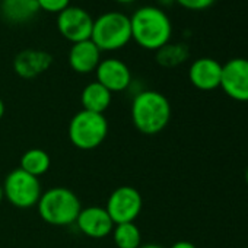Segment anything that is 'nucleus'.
Segmentation results:
<instances>
[{
  "label": "nucleus",
  "instance_id": "1",
  "mask_svg": "<svg viewBox=\"0 0 248 248\" xmlns=\"http://www.w3.org/2000/svg\"><path fill=\"white\" fill-rule=\"evenodd\" d=\"M130 114L136 130L154 136L164 132L170 124L171 104L164 93L148 89L133 98Z\"/></svg>",
  "mask_w": 248,
  "mask_h": 248
},
{
  "label": "nucleus",
  "instance_id": "2",
  "mask_svg": "<svg viewBox=\"0 0 248 248\" xmlns=\"http://www.w3.org/2000/svg\"><path fill=\"white\" fill-rule=\"evenodd\" d=\"M132 40L145 50L156 51L170 43L172 25L168 15L156 6H143L130 18Z\"/></svg>",
  "mask_w": 248,
  "mask_h": 248
},
{
  "label": "nucleus",
  "instance_id": "3",
  "mask_svg": "<svg viewBox=\"0 0 248 248\" xmlns=\"http://www.w3.org/2000/svg\"><path fill=\"white\" fill-rule=\"evenodd\" d=\"M40 217L51 226H69L76 222L82 204L79 197L67 187H51L37 203Z\"/></svg>",
  "mask_w": 248,
  "mask_h": 248
},
{
  "label": "nucleus",
  "instance_id": "4",
  "mask_svg": "<svg viewBox=\"0 0 248 248\" xmlns=\"http://www.w3.org/2000/svg\"><path fill=\"white\" fill-rule=\"evenodd\" d=\"M92 43L101 51H115L132 40L130 18L121 12H107L93 19Z\"/></svg>",
  "mask_w": 248,
  "mask_h": 248
},
{
  "label": "nucleus",
  "instance_id": "5",
  "mask_svg": "<svg viewBox=\"0 0 248 248\" xmlns=\"http://www.w3.org/2000/svg\"><path fill=\"white\" fill-rule=\"evenodd\" d=\"M69 139L80 151H92L104 143L108 135V121L104 114L80 109L69 123Z\"/></svg>",
  "mask_w": 248,
  "mask_h": 248
},
{
  "label": "nucleus",
  "instance_id": "6",
  "mask_svg": "<svg viewBox=\"0 0 248 248\" xmlns=\"http://www.w3.org/2000/svg\"><path fill=\"white\" fill-rule=\"evenodd\" d=\"M2 188L3 197L18 209H31L37 206L43 194L40 180L21 168L8 174Z\"/></svg>",
  "mask_w": 248,
  "mask_h": 248
},
{
  "label": "nucleus",
  "instance_id": "7",
  "mask_svg": "<svg viewBox=\"0 0 248 248\" xmlns=\"http://www.w3.org/2000/svg\"><path fill=\"white\" fill-rule=\"evenodd\" d=\"M143 207V199L138 188L130 186L117 187L107 200V212L111 216L112 222L127 223L135 222L140 215Z\"/></svg>",
  "mask_w": 248,
  "mask_h": 248
},
{
  "label": "nucleus",
  "instance_id": "8",
  "mask_svg": "<svg viewBox=\"0 0 248 248\" xmlns=\"http://www.w3.org/2000/svg\"><path fill=\"white\" fill-rule=\"evenodd\" d=\"M222 91L233 101L248 102V59H231L222 64Z\"/></svg>",
  "mask_w": 248,
  "mask_h": 248
},
{
  "label": "nucleus",
  "instance_id": "9",
  "mask_svg": "<svg viewBox=\"0 0 248 248\" xmlns=\"http://www.w3.org/2000/svg\"><path fill=\"white\" fill-rule=\"evenodd\" d=\"M93 27L92 16L79 6H69L59 14L57 30L70 43H80L91 40Z\"/></svg>",
  "mask_w": 248,
  "mask_h": 248
},
{
  "label": "nucleus",
  "instance_id": "10",
  "mask_svg": "<svg viewBox=\"0 0 248 248\" xmlns=\"http://www.w3.org/2000/svg\"><path fill=\"white\" fill-rule=\"evenodd\" d=\"M75 225L85 236L92 239H102L111 235L115 223L112 222L105 207L88 206V207H82V210L76 217Z\"/></svg>",
  "mask_w": 248,
  "mask_h": 248
},
{
  "label": "nucleus",
  "instance_id": "11",
  "mask_svg": "<svg viewBox=\"0 0 248 248\" xmlns=\"http://www.w3.org/2000/svg\"><path fill=\"white\" fill-rule=\"evenodd\" d=\"M96 82L112 92H123L130 86L132 72L129 66L118 59L101 60L96 70Z\"/></svg>",
  "mask_w": 248,
  "mask_h": 248
},
{
  "label": "nucleus",
  "instance_id": "12",
  "mask_svg": "<svg viewBox=\"0 0 248 248\" xmlns=\"http://www.w3.org/2000/svg\"><path fill=\"white\" fill-rule=\"evenodd\" d=\"M222 64L212 57H200L194 60L188 69L191 85L200 91H215L220 88Z\"/></svg>",
  "mask_w": 248,
  "mask_h": 248
},
{
  "label": "nucleus",
  "instance_id": "13",
  "mask_svg": "<svg viewBox=\"0 0 248 248\" xmlns=\"http://www.w3.org/2000/svg\"><path fill=\"white\" fill-rule=\"evenodd\" d=\"M53 56L44 50L27 48L19 51L14 59V70L24 79H34L50 69Z\"/></svg>",
  "mask_w": 248,
  "mask_h": 248
},
{
  "label": "nucleus",
  "instance_id": "14",
  "mask_svg": "<svg viewBox=\"0 0 248 248\" xmlns=\"http://www.w3.org/2000/svg\"><path fill=\"white\" fill-rule=\"evenodd\" d=\"M101 63V50L92 43V40H85L75 43L69 51L70 67L80 75H88L95 72Z\"/></svg>",
  "mask_w": 248,
  "mask_h": 248
},
{
  "label": "nucleus",
  "instance_id": "15",
  "mask_svg": "<svg viewBox=\"0 0 248 248\" xmlns=\"http://www.w3.org/2000/svg\"><path fill=\"white\" fill-rule=\"evenodd\" d=\"M40 12L37 0H0V15L14 25L32 21Z\"/></svg>",
  "mask_w": 248,
  "mask_h": 248
},
{
  "label": "nucleus",
  "instance_id": "16",
  "mask_svg": "<svg viewBox=\"0 0 248 248\" xmlns=\"http://www.w3.org/2000/svg\"><path fill=\"white\" fill-rule=\"evenodd\" d=\"M112 93L104 88L99 82H91L88 83L82 93H80V102H82V109L104 114L108 107L111 105Z\"/></svg>",
  "mask_w": 248,
  "mask_h": 248
},
{
  "label": "nucleus",
  "instance_id": "17",
  "mask_svg": "<svg viewBox=\"0 0 248 248\" xmlns=\"http://www.w3.org/2000/svg\"><path fill=\"white\" fill-rule=\"evenodd\" d=\"M50 165H51L50 155L40 148L28 149L27 152H24L19 161V168L37 178L44 175L50 170Z\"/></svg>",
  "mask_w": 248,
  "mask_h": 248
},
{
  "label": "nucleus",
  "instance_id": "18",
  "mask_svg": "<svg viewBox=\"0 0 248 248\" xmlns=\"http://www.w3.org/2000/svg\"><path fill=\"white\" fill-rule=\"evenodd\" d=\"M111 235L117 248H139L142 245V232L135 222L114 225Z\"/></svg>",
  "mask_w": 248,
  "mask_h": 248
},
{
  "label": "nucleus",
  "instance_id": "19",
  "mask_svg": "<svg viewBox=\"0 0 248 248\" xmlns=\"http://www.w3.org/2000/svg\"><path fill=\"white\" fill-rule=\"evenodd\" d=\"M188 47L184 44H165L156 50V62L162 67H177L188 59Z\"/></svg>",
  "mask_w": 248,
  "mask_h": 248
},
{
  "label": "nucleus",
  "instance_id": "20",
  "mask_svg": "<svg viewBox=\"0 0 248 248\" xmlns=\"http://www.w3.org/2000/svg\"><path fill=\"white\" fill-rule=\"evenodd\" d=\"M37 2L40 11H46L51 14H60L70 6V0H37Z\"/></svg>",
  "mask_w": 248,
  "mask_h": 248
},
{
  "label": "nucleus",
  "instance_id": "21",
  "mask_svg": "<svg viewBox=\"0 0 248 248\" xmlns=\"http://www.w3.org/2000/svg\"><path fill=\"white\" fill-rule=\"evenodd\" d=\"M174 2L188 11H206L215 5L216 0H174Z\"/></svg>",
  "mask_w": 248,
  "mask_h": 248
},
{
  "label": "nucleus",
  "instance_id": "22",
  "mask_svg": "<svg viewBox=\"0 0 248 248\" xmlns=\"http://www.w3.org/2000/svg\"><path fill=\"white\" fill-rule=\"evenodd\" d=\"M170 248H197V247L190 241H177Z\"/></svg>",
  "mask_w": 248,
  "mask_h": 248
},
{
  "label": "nucleus",
  "instance_id": "23",
  "mask_svg": "<svg viewBox=\"0 0 248 248\" xmlns=\"http://www.w3.org/2000/svg\"><path fill=\"white\" fill-rule=\"evenodd\" d=\"M139 248H165V247H162L159 244H142Z\"/></svg>",
  "mask_w": 248,
  "mask_h": 248
},
{
  "label": "nucleus",
  "instance_id": "24",
  "mask_svg": "<svg viewBox=\"0 0 248 248\" xmlns=\"http://www.w3.org/2000/svg\"><path fill=\"white\" fill-rule=\"evenodd\" d=\"M5 109H6V107H5V102H3V99L0 98V120L3 118V115H5Z\"/></svg>",
  "mask_w": 248,
  "mask_h": 248
},
{
  "label": "nucleus",
  "instance_id": "25",
  "mask_svg": "<svg viewBox=\"0 0 248 248\" xmlns=\"http://www.w3.org/2000/svg\"><path fill=\"white\" fill-rule=\"evenodd\" d=\"M118 3H132V2H136V0H115Z\"/></svg>",
  "mask_w": 248,
  "mask_h": 248
},
{
  "label": "nucleus",
  "instance_id": "26",
  "mask_svg": "<svg viewBox=\"0 0 248 248\" xmlns=\"http://www.w3.org/2000/svg\"><path fill=\"white\" fill-rule=\"evenodd\" d=\"M3 199H5V197H3V188H2V186H0V203H2Z\"/></svg>",
  "mask_w": 248,
  "mask_h": 248
},
{
  "label": "nucleus",
  "instance_id": "27",
  "mask_svg": "<svg viewBox=\"0 0 248 248\" xmlns=\"http://www.w3.org/2000/svg\"><path fill=\"white\" fill-rule=\"evenodd\" d=\"M245 181H247V186H248V168H247V171H245Z\"/></svg>",
  "mask_w": 248,
  "mask_h": 248
}]
</instances>
